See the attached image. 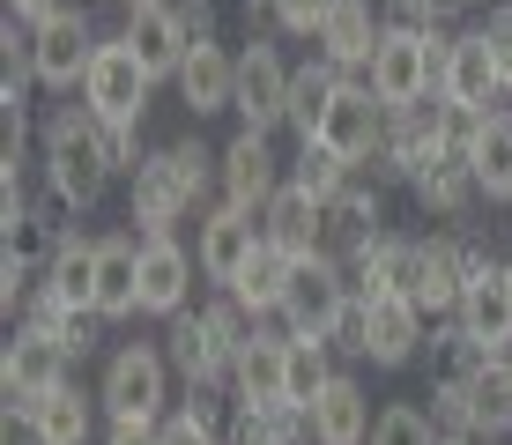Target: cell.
Returning <instances> with one entry per match:
<instances>
[{
	"instance_id": "6da1fadb",
	"label": "cell",
	"mask_w": 512,
	"mask_h": 445,
	"mask_svg": "<svg viewBox=\"0 0 512 445\" xmlns=\"http://www.w3.org/2000/svg\"><path fill=\"white\" fill-rule=\"evenodd\" d=\"M216 178H223V149H208L201 134L164 141V149H149V164L127 178V223L141 238H179V223L216 201Z\"/></svg>"
},
{
	"instance_id": "7a4b0ae2",
	"label": "cell",
	"mask_w": 512,
	"mask_h": 445,
	"mask_svg": "<svg viewBox=\"0 0 512 445\" xmlns=\"http://www.w3.org/2000/svg\"><path fill=\"white\" fill-rule=\"evenodd\" d=\"M38 171H45V193L67 208V216H90V208L112 193V141H104V119L90 104H60V112L38 127Z\"/></svg>"
},
{
	"instance_id": "3957f363",
	"label": "cell",
	"mask_w": 512,
	"mask_h": 445,
	"mask_svg": "<svg viewBox=\"0 0 512 445\" xmlns=\"http://www.w3.org/2000/svg\"><path fill=\"white\" fill-rule=\"evenodd\" d=\"M260 319L238 305L231 290H216L208 305H186L179 319H164V356L179 371L186 394H231V371H238V349Z\"/></svg>"
},
{
	"instance_id": "277c9868",
	"label": "cell",
	"mask_w": 512,
	"mask_h": 445,
	"mask_svg": "<svg viewBox=\"0 0 512 445\" xmlns=\"http://www.w3.org/2000/svg\"><path fill=\"white\" fill-rule=\"evenodd\" d=\"M171 356L164 342H119L97 371V408L104 423H164L171 416Z\"/></svg>"
},
{
	"instance_id": "5b68a950",
	"label": "cell",
	"mask_w": 512,
	"mask_h": 445,
	"mask_svg": "<svg viewBox=\"0 0 512 445\" xmlns=\"http://www.w3.org/2000/svg\"><path fill=\"white\" fill-rule=\"evenodd\" d=\"M431 416H438V431H468V438H483V445H505L512 438V379H505V364L490 356L475 379H431Z\"/></svg>"
},
{
	"instance_id": "8992f818",
	"label": "cell",
	"mask_w": 512,
	"mask_h": 445,
	"mask_svg": "<svg viewBox=\"0 0 512 445\" xmlns=\"http://www.w3.org/2000/svg\"><path fill=\"white\" fill-rule=\"evenodd\" d=\"M453 149V104L446 97H423V104H401V112H386V141L379 156L364 171L379 178V186H409V178L431 164V156Z\"/></svg>"
},
{
	"instance_id": "52a82bcc",
	"label": "cell",
	"mask_w": 512,
	"mask_h": 445,
	"mask_svg": "<svg viewBox=\"0 0 512 445\" xmlns=\"http://www.w3.org/2000/svg\"><path fill=\"white\" fill-rule=\"evenodd\" d=\"M75 97L90 104L104 127H134V134H141V119H149V97H156V75L127 52V38H104Z\"/></svg>"
},
{
	"instance_id": "ba28073f",
	"label": "cell",
	"mask_w": 512,
	"mask_h": 445,
	"mask_svg": "<svg viewBox=\"0 0 512 445\" xmlns=\"http://www.w3.org/2000/svg\"><path fill=\"white\" fill-rule=\"evenodd\" d=\"M97 45L104 38H97V23H90V8H75V0H67L60 15H45V23H30V75H38V89H52V97L82 89Z\"/></svg>"
},
{
	"instance_id": "9c48e42d",
	"label": "cell",
	"mask_w": 512,
	"mask_h": 445,
	"mask_svg": "<svg viewBox=\"0 0 512 445\" xmlns=\"http://www.w3.org/2000/svg\"><path fill=\"white\" fill-rule=\"evenodd\" d=\"M349 267L334 253H312V260H290V290H282V327L290 334H312V342H334L349 312Z\"/></svg>"
},
{
	"instance_id": "30bf717a",
	"label": "cell",
	"mask_w": 512,
	"mask_h": 445,
	"mask_svg": "<svg viewBox=\"0 0 512 445\" xmlns=\"http://www.w3.org/2000/svg\"><path fill=\"white\" fill-rule=\"evenodd\" d=\"M290 75L297 67L282 60V45L253 30L245 52H238V97H231L238 127H253V134H282L290 127Z\"/></svg>"
},
{
	"instance_id": "8fae6325",
	"label": "cell",
	"mask_w": 512,
	"mask_h": 445,
	"mask_svg": "<svg viewBox=\"0 0 512 445\" xmlns=\"http://www.w3.org/2000/svg\"><path fill=\"white\" fill-rule=\"evenodd\" d=\"M438 60H446V38H409V30H386L372 67H364V82H372V97L386 112H401V104H423L438 97Z\"/></svg>"
},
{
	"instance_id": "7c38bea8",
	"label": "cell",
	"mask_w": 512,
	"mask_h": 445,
	"mask_svg": "<svg viewBox=\"0 0 512 445\" xmlns=\"http://www.w3.org/2000/svg\"><path fill=\"white\" fill-rule=\"evenodd\" d=\"M260 216L253 208H231V201H208L201 216H193V260H201V282H216V290H231L238 267L260 253Z\"/></svg>"
},
{
	"instance_id": "4fadbf2b",
	"label": "cell",
	"mask_w": 512,
	"mask_h": 445,
	"mask_svg": "<svg viewBox=\"0 0 512 445\" xmlns=\"http://www.w3.org/2000/svg\"><path fill=\"white\" fill-rule=\"evenodd\" d=\"M282 178H290V164L275 156V134H253V127H238L231 141H223V178H216V201H231V208H268L275 193H282Z\"/></svg>"
},
{
	"instance_id": "5bb4252c",
	"label": "cell",
	"mask_w": 512,
	"mask_h": 445,
	"mask_svg": "<svg viewBox=\"0 0 512 445\" xmlns=\"http://www.w3.org/2000/svg\"><path fill=\"white\" fill-rule=\"evenodd\" d=\"M438 97L461 104V112H490V104H512V97H505L498 60H490L483 23H475V30H453V38H446V60H438Z\"/></svg>"
},
{
	"instance_id": "9a60e30c",
	"label": "cell",
	"mask_w": 512,
	"mask_h": 445,
	"mask_svg": "<svg viewBox=\"0 0 512 445\" xmlns=\"http://www.w3.org/2000/svg\"><path fill=\"white\" fill-rule=\"evenodd\" d=\"M67 379H75V356L52 342V334H38V327L8 334V349H0V394H8L15 408L45 401L52 386H67Z\"/></svg>"
},
{
	"instance_id": "2e32d148",
	"label": "cell",
	"mask_w": 512,
	"mask_h": 445,
	"mask_svg": "<svg viewBox=\"0 0 512 445\" xmlns=\"http://www.w3.org/2000/svg\"><path fill=\"white\" fill-rule=\"evenodd\" d=\"M312 141H327V149L342 156V164H357V171L372 164L379 141H386V104L372 97V82L349 75V82H342V97L327 104V119H320V134H312Z\"/></svg>"
},
{
	"instance_id": "e0dca14e",
	"label": "cell",
	"mask_w": 512,
	"mask_h": 445,
	"mask_svg": "<svg viewBox=\"0 0 512 445\" xmlns=\"http://www.w3.org/2000/svg\"><path fill=\"white\" fill-rule=\"evenodd\" d=\"M119 38H127V52L149 67L156 82H171L186 67V52H193L179 0H141V8H127V15H119Z\"/></svg>"
},
{
	"instance_id": "ac0fdd59",
	"label": "cell",
	"mask_w": 512,
	"mask_h": 445,
	"mask_svg": "<svg viewBox=\"0 0 512 445\" xmlns=\"http://www.w3.org/2000/svg\"><path fill=\"white\" fill-rule=\"evenodd\" d=\"M386 238V193L372 171H349L342 193H327V253L334 260H357L364 245Z\"/></svg>"
},
{
	"instance_id": "d6986e66",
	"label": "cell",
	"mask_w": 512,
	"mask_h": 445,
	"mask_svg": "<svg viewBox=\"0 0 512 445\" xmlns=\"http://www.w3.org/2000/svg\"><path fill=\"white\" fill-rule=\"evenodd\" d=\"M372 305V334H364V364H379V371H401V364H416L423 349H431V327L438 319L416 305V297H364Z\"/></svg>"
},
{
	"instance_id": "ffe728a7",
	"label": "cell",
	"mask_w": 512,
	"mask_h": 445,
	"mask_svg": "<svg viewBox=\"0 0 512 445\" xmlns=\"http://www.w3.org/2000/svg\"><path fill=\"white\" fill-rule=\"evenodd\" d=\"M260 238H268L275 253H290V260L327 253V201H320V193H305L297 178H282V193L260 208Z\"/></svg>"
},
{
	"instance_id": "44dd1931",
	"label": "cell",
	"mask_w": 512,
	"mask_h": 445,
	"mask_svg": "<svg viewBox=\"0 0 512 445\" xmlns=\"http://www.w3.org/2000/svg\"><path fill=\"white\" fill-rule=\"evenodd\" d=\"M97 319L104 327L141 319V230H104L97 238Z\"/></svg>"
},
{
	"instance_id": "7402d4cb",
	"label": "cell",
	"mask_w": 512,
	"mask_h": 445,
	"mask_svg": "<svg viewBox=\"0 0 512 445\" xmlns=\"http://www.w3.org/2000/svg\"><path fill=\"white\" fill-rule=\"evenodd\" d=\"M193 275L201 260L179 238H141V319H179L193 305Z\"/></svg>"
},
{
	"instance_id": "603a6c76",
	"label": "cell",
	"mask_w": 512,
	"mask_h": 445,
	"mask_svg": "<svg viewBox=\"0 0 512 445\" xmlns=\"http://www.w3.org/2000/svg\"><path fill=\"white\" fill-rule=\"evenodd\" d=\"M379 38H386L379 0H334L327 23H320V38H312V52L334 60L342 75H364V67H372V52H379Z\"/></svg>"
},
{
	"instance_id": "cb8c5ba5",
	"label": "cell",
	"mask_w": 512,
	"mask_h": 445,
	"mask_svg": "<svg viewBox=\"0 0 512 445\" xmlns=\"http://www.w3.org/2000/svg\"><path fill=\"white\" fill-rule=\"evenodd\" d=\"M409 201L423 208V223H468L475 201H483V186H475V164H468L461 149L431 156V164L409 178Z\"/></svg>"
},
{
	"instance_id": "d4e9b609",
	"label": "cell",
	"mask_w": 512,
	"mask_h": 445,
	"mask_svg": "<svg viewBox=\"0 0 512 445\" xmlns=\"http://www.w3.org/2000/svg\"><path fill=\"white\" fill-rule=\"evenodd\" d=\"M305 416H312V445H372V423H379L357 371H334L327 394L312 401Z\"/></svg>"
},
{
	"instance_id": "484cf974",
	"label": "cell",
	"mask_w": 512,
	"mask_h": 445,
	"mask_svg": "<svg viewBox=\"0 0 512 445\" xmlns=\"http://www.w3.org/2000/svg\"><path fill=\"white\" fill-rule=\"evenodd\" d=\"M171 89H179L186 119H216V112H231V97H238V52H223V45H193V52H186V67L171 75Z\"/></svg>"
},
{
	"instance_id": "4316f807",
	"label": "cell",
	"mask_w": 512,
	"mask_h": 445,
	"mask_svg": "<svg viewBox=\"0 0 512 445\" xmlns=\"http://www.w3.org/2000/svg\"><path fill=\"white\" fill-rule=\"evenodd\" d=\"M282 349H290V327L282 319H260L238 349V371H231V401H253V408H275L282 401Z\"/></svg>"
},
{
	"instance_id": "83f0119b",
	"label": "cell",
	"mask_w": 512,
	"mask_h": 445,
	"mask_svg": "<svg viewBox=\"0 0 512 445\" xmlns=\"http://www.w3.org/2000/svg\"><path fill=\"white\" fill-rule=\"evenodd\" d=\"M453 327L475 334V342H512V282H505V260H490V267H475L468 275V290H461V305H453Z\"/></svg>"
},
{
	"instance_id": "f1b7e54d",
	"label": "cell",
	"mask_w": 512,
	"mask_h": 445,
	"mask_svg": "<svg viewBox=\"0 0 512 445\" xmlns=\"http://www.w3.org/2000/svg\"><path fill=\"white\" fill-rule=\"evenodd\" d=\"M468 164H475L483 201H512V104H490L483 112V127L468 141Z\"/></svg>"
},
{
	"instance_id": "f546056e",
	"label": "cell",
	"mask_w": 512,
	"mask_h": 445,
	"mask_svg": "<svg viewBox=\"0 0 512 445\" xmlns=\"http://www.w3.org/2000/svg\"><path fill=\"white\" fill-rule=\"evenodd\" d=\"M30 416H38L45 445H90V438H104V431H97V423H104V408H97V394H82L75 379H67V386H52L45 401H30Z\"/></svg>"
},
{
	"instance_id": "4dcf8cb0",
	"label": "cell",
	"mask_w": 512,
	"mask_h": 445,
	"mask_svg": "<svg viewBox=\"0 0 512 445\" xmlns=\"http://www.w3.org/2000/svg\"><path fill=\"white\" fill-rule=\"evenodd\" d=\"M45 290L60 297V305H75V312H97V238H82V230H67L60 238V253H52L45 267Z\"/></svg>"
},
{
	"instance_id": "1f68e13d",
	"label": "cell",
	"mask_w": 512,
	"mask_h": 445,
	"mask_svg": "<svg viewBox=\"0 0 512 445\" xmlns=\"http://www.w3.org/2000/svg\"><path fill=\"white\" fill-rule=\"evenodd\" d=\"M342 82H349V75H342L334 60H320V52L290 75V134H297V141L320 134V119H327V104L342 97Z\"/></svg>"
},
{
	"instance_id": "d6a6232c",
	"label": "cell",
	"mask_w": 512,
	"mask_h": 445,
	"mask_svg": "<svg viewBox=\"0 0 512 445\" xmlns=\"http://www.w3.org/2000/svg\"><path fill=\"white\" fill-rule=\"evenodd\" d=\"M334 342H312V334H290V349H282V401L290 408H312L327 394V379H334Z\"/></svg>"
},
{
	"instance_id": "836d02e7",
	"label": "cell",
	"mask_w": 512,
	"mask_h": 445,
	"mask_svg": "<svg viewBox=\"0 0 512 445\" xmlns=\"http://www.w3.org/2000/svg\"><path fill=\"white\" fill-rule=\"evenodd\" d=\"M282 290H290V253H275V245H260V253L238 267V282H231V297L253 319H282Z\"/></svg>"
},
{
	"instance_id": "e575fe53",
	"label": "cell",
	"mask_w": 512,
	"mask_h": 445,
	"mask_svg": "<svg viewBox=\"0 0 512 445\" xmlns=\"http://www.w3.org/2000/svg\"><path fill=\"white\" fill-rule=\"evenodd\" d=\"M231 394H186L171 401V416L156 423V438L164 445H223V423H231V408H223Z\"/></svg>"
},
{
	"instance_id": "d590c367",
	"label": "cell",
	"mask_w": 512,
	"mask_h": 445,
	"mask_svg": "<svg viewBox=\"0 0 512 445\" xmlns=\"http://www.w3.org/2000/svg\"><path fill=\"white\" fill-rule=\"evenodd\" d=\"M386 30H409V38H453V23H461V0H379Z\"/></svg>"
},
{
	"instance_id": "8d00e7d4",
	"label": "cell",
	"mask_w": 512,
	"mask_h": 445,
	"mask_svg": "<svg viewBox=\"0 0 512 445\" xmlns=\"http://www.w3.org/2000/svg\"><path fill=\"white\" fill-rule=\"evenodd\" d=\"M446 431H438V416L431 408H416V401H386L379 408V423H372V445H438Z\"/></svg>"
},
{
	"instance_id": "74e56055",
	"label": "cell",
	"mask_w": 512,
	"mask_h": 445,
	"mask_svg": "<svg viewBox=\"0 0 512 445\" xmlns=\"http://www.w3.org/2000/svg\"><path fill=\"white\" fill-rule=\"evenodd\" d=\"M349 171H357V164H342L327 141H297V156H290V178H297L305 193H320V201H327V193H342Z\"/></svg>"
},
{
	"instance_id": "f35d334b",
	"label": "cell",
	"mask_w": 512,
	"mask_h": 445,
	"mask_svg": "<svg viewBox=\"0 0 512 445\" xmlns=\"http://www.w3.org/2000/svg\"><path fill=\"white\" fill-rule=\"evenodd\" d=\"M327 8L334 0H268V23H275V38H320Z\"/></svg>"
},
{
	"instance_id": "ab89813d",
	"label": "cell",
	"mask_w": 512,
	"mask_h": 445,
	"mask_svg": "<svg viewBox=\"0 0 512 445\" xmlns=\"http://www.w3.org/2000/svg\"><path fill=\"white\" fill-rule=\"evenodd\" d=\"M483 38H490V60H498V75H505V97H512V0H490Z\"/></svg>"
},
{
	"instance_id": "60d3db41",
	"label": "cell",
	"mask_w": 512,
	"mask_h": 445,
	"mask_svg": "<svg viewBox=\"0 0 512 445\" xmlns=\"http://www.w3.org/2000/svg\"><path fill=\"white\" fill-rule=\"evenodd\" d=\"M0 445H45V431H38V416H30V408H15V401H8V416H0Z\"/></svg>"
},
{
	"instance_id": "b9f144b4",
	"label": "cell",
	"mask_w": 512,
	"mask_h": 445,
	"mask_svg": "<svg viewBox=\"0 0 512 445\" xmlns=\"http://www.w3.org/2000/svg\"><path fill=\"white\" fill-rule=\"evenodd\" d=\"M179 15H186L193 45H216V0H179Z\"/></svg>"
},
{
	"instance_id": "7bdbcfd3",
	"label": "cell",
	"mask_w": 512,
	"mask_h": 445,
	"mask_svg": "<svg viewBox=\"0 0 512 445\" xmlns=\"http://www.w3.org/2000/svg\"><path fill=\"white\" fill-rule=\"evenodd\" d=\"M97 445H164V438H156V423H104Z\"/></svg>"
},
{
	"instance_id": "ee69618b",
	"label": "cell",
	"mask_w": 512,
	"mask_h": 445,
	"mask_svg": "<svg viewBox=\"0 0 512 445\" xmlns=\"http://www.w3.org/2000/svg\"><path fill=\"white\" fill-rule=\"evenodd\" d=\"M60 8H67V0H8L15 23H45V15H60Z\"/></svg>"
},
{
	"instance_id": "f6af8a7d",
	"label": "cell",
	"mask_w": 512,
	"mask_h": 445,
	"mask_svg": "<svg viewBox=\"0 0 512 445\" xmlns=\"http://www.w3.org/2000/svg\"><path fill=\"white\" fill-rule=\"evenodd\" d=\"M438 445H483V438H468V431H446V438H438Z\"/></svg>"
},
{
	"instance_id": "bcb514c9",
	"label": "cell",
	"mask_w": 512,
	"mask_h": 445,
	"mask_svg": "<svg viewBox=\"0 0 512 445\" xmlns=\"http://www.w3.org/2000/svg\"><path fill=\"white\" fill-rule=\"evenodd\" d=\"M498 364H505V379H512V342H498Z\"/></svg>"
},
{
	"instance_id": "7dc6e473",
	"label": "cell",
	"mask_w": 512,
	"mask_h": 445,
	"mask_svg": "<svg viewBox=\"0 0 512 445\" xmlns=\"http://www.w3.org/2000/svg\"><path fill=\"white\" fill-rule=\"evenodd\" d=\"M112 8H119V15H127V8H141V0H112Z\"/></svg>"
},
{
	"instance_id": "c3c4849f",
	"label": "cell",
	"mask_w": 512,
	"mask_h": 445,
	"mask_svg": "<svg viewBox=\"0 0 512 445\" xmlns=\"http://www.w3.org/2000/svg\"><path fill=\"white\" fill-rule=\"evenodd\" d=\"M245 8H260V15H268V0H245Z\"/></svg>"
},
{
	"instance_id": "681fc988",
	"label": "cell",
	"mask_w": 512,
	"mask_h": 445,
	"mask_svg": "<svg viewBox=\"0 0 512 445\" xmlns=\"http://www.w3.org/2000/svg\"><path fill=\"white\" fill-rule=\"evenodd\" d=\"M505 282H512V253H505Z\"/></svg>"
},
{
	"instance_id": "f907efd6",
	"label": "cell",
	"mask_w": 512,
	"mask_h": 445,
	"mask_svg": "<svg viewBox=\"0 0 512 445\" xmlns=\"http://www.w3.org/2000/svg\"><path fill=\"white\" fill-rule=\"evenodd\" d=\"M461 8H475V0H461Z\"/></svg>"
},
{
	"instance_id": "816d5d0a",
	"label": "cell",
	"mask_w": 512,
	"mask_h": 445,
	"mask_svg": "<svg viewBox=\"0 0 512 445\" xmlns=\"http://www.w3.org/2000/svg\"><path fill=\"white\" fill-rule=\"evenodd\" d=\"M505 208H512V201H505Z\"/></svg>"
}]
</instances>
